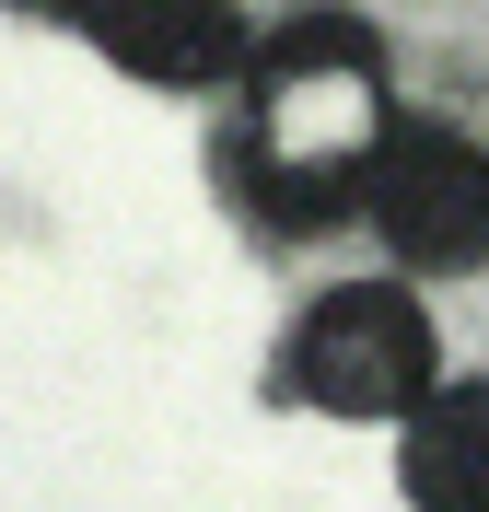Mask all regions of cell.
Masks as SVG:
<instances>
[{
    "label": "cell",
    "instance_id": "obj_5",
    "mask_svg": "<svg viewBox=\"0 0 489 512\" xmlns=\"http://www.w3.org/2000/svg\"><path fill=\"white\" fill-rule=\"evenodd\" d=\"M396 489L408 512H489V373H443L396 419Z\"/></svg>",
    "mask_w": 489,
    "mask_h": 512
},
{
    "label": "cell",
    "instance_id": "obj_4",
    "mask_svg": "<svg viewBox=\"0 0 489 512\" xmlns=\"http://www.w3.org/2000/svg\"><path fill=\"white\" fill-rule=\"evenodd\" d=\"M82 47L129 70V82H163V94H198V82H233L245 70V12L233 0H82Z\"/></svg>",
    "mask_w": 489,
    "mask_h": 512
},
{
    "label": "cell",
    "instance_id": "obj_2",
    "mask_svg": "<svg viewBox=\"0 0 489 512\" xmlns=\"http://www.w3.org/2000/svg\"><path fill=\"white\" fill-rule=\"evenodd\" d=\"M431 384H443V350H431V315L408 280L315 291L280 338V396L315 419H408Z\"/></svg>",
    "mask_w": 489,
    "mask_h": 512
},
{
    "label": "cell",
    "instance_id": "obj_6",
    "mask_svg": "<svg viewBox=\"0 0 489 512\" xmlns=\"http://www.w3.org/2000/svg\"><path fill=\"white\" fill-rule=\"evenodd\" d=\"M12 12H35V24H82V0H12Z\"/></svg>",
    "mask_w": 489,
    "mask_h": 512
},
{
    "label": "cell",
    "instance_id": "obj_1",
    "mask_svg": "<svg viewBox=\"0 0 489 512\" xmlns=\"http://www.w3.org/2000/svg\"><path fill=\"white\" fill-rule=\"evenodd\" d=\"M385 117H396L385 59L350 12L280 24L268 47H245V198L292 233L338 222L361 198V163H373Z\"/></svg>",
    "mask_w": 489,
    "mask_h": 512
},
{
    "label": "cell",
    "instance_id": "obj_3",
    "mask_svg": "<svg viewBox=\"0 0 489 512\" xmlns=\"http://www.w3.org/2000/svg\"><path fill=\"white\" fill-rule=\"evenodd\" d=\"M350 210L385 233V256L408 268V280H466V268H489V152L466 140V128L385 117Z\"/></svg>",
    "mask_w": 489,
    "mask_h": 512
}]
</instances>
